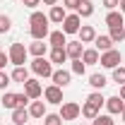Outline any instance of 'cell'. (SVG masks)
I'll return each mask as SVG.
<instances>
[{
	"instance_id": "obj_21",
	"label": "cell",
	"mask_w": 125,
	"mask_h": 125,
	"mask_svg": "<svg viewBox=\"0 0 125 125\" xmlns=\"http://www.w3.org/2000/svg\"><path fill=\"white\" fill-rule=\"evenodd\" d=\"M51 62H55V65H62L65 60H70L67 58V53H65V48H51Z\"/></svg>"
},
{
	"instance_id": "obj_1",
	"label": "cell",
	"mask_w": 125,
	"mask_h": 125,
	"mask_svg": "<svg viewBox=\"0 0 125 125\" xmlns=\"http://www.w3.org/2000/svg\"><path fill=\"white\" fill-rule=\"evenodd\" d=\"M29 34L34 41H43V39H48V15H43V12H31L29 17Z\"/></svg>"
},
{
	"instance_id": "obj_33",
	"label": "cell",
	"mask_w": 125,
	"mask_h": 125,
	"mask_svg": "<svg viewBox=\"0 0 125 125\" xmlns=\"http://www.w3.org/2000/svg\"><path fill=\"white\" fill-rule=\"evenodd\" d=\"M10 27H12V19H10L7 15H0V34H7Z\"/></svg>"
},
{
	"instance_id": "obj_22",
	"label": "cell",
	"mask_w": 125,
	"mask_h": 125,
	"mask_svg": "<svg viewBox=\"0 0 125 125\" xmlns=\"http://www.w3.org/2000/svg\"><path fill=\"white\" fill-rule=\"evenodd\" d=\"M89 84H92L94 89H96V92H99V89H104V87H106V84H108V79L104 77V75H101V72H94V75H89Z\"/></svg>"
},
{
	"instance_id": "obj_13",
	"label": "cell",
	"mask_w": 125,
	"mask_h": 125,
	"mask_svg": "<svg viewBox=\"0 0 125 125\" xmlns=\"http://www.w3.org/2000/svg\"><path fill=\"white\" fill-rule=\"evenodd\" d=\"M77 34H79V41L82 43H94V39H96V29L92 24H82Z\"/></svg>"
},
{
	"instance_id": "obj_14",
	"label": "cell",
	"mask_w": 125,
	"mask_h": 125,
	"mask_svg": "<svg viewBox=\"0 0 125 125\" xmlns=\"http://www.w3.org/2000/svg\"><path fill=\"white\" fill-rule=\"evenodd\" d=\"M67 17V10L60 7V5H53L51 7V12H48V22H53V24H62V19Z\"/></svg>"
},
{
	"instance_id": "obj_23",
	"label": "cell",
	"mask_w": 125,
	"mask_h": 125,
	"mask_svg": "<svg viewBox=\"0 0 125 125\" xmlns=\"http://www.w3.org/2000/svg\"><path fill=\"white\" fill-rule=\"evenodd\" d=\"M10 77H12V82H19V84H24V82L29 79V70H27L24 65H22V67H15Z\"/></svg>"
},
{
	"instance_id": "obj_25",
	"label": "cell",
	"mask_w": 125,
	"mask_h": 125,
	"mask_svg": "<svg viewBox=\"0 0 125 125\" xmlns=\"http://www.w3.org/2000/svg\"><path fill=\"white\" fill-rule=\"evenodd\" d=\"M0 101H2V106H5V108H10V111L17 108V94H12V92H5Z\"/></svg>"
},
{
	"instance_id": "obj_18",
	"label": "cell",
	"mask_w": 125,
	"mask_h": 125,
	"mask_svg": "<svg viewBox=\"0 0 125 125\" xmlns=\"http://www.w3.org/2000/svg\"><path fill=\"white\" fill-rule=\"evenodd\" d=\"M94 46H96V51L106 53V51H111V48H113V41H111V36H99V34H96V39H94Z\"/></svg>"
},
{
	"instance_id": "obj_10",
	"label": "cell",
	"mask_w": 125,
	"mask_h": 125,
	"mask_svg": "<svg viewBox=\"0 0 125 125\" xmlns=\"http://www.w3.org/2000/svg\"><path fill=\"white\" fill-rule=\"evenodd\" d=\"M51 79H53V84L55 87H60V89H65L67 84H70V79H72V72H67V70H53V75H51Z\"/></svg>"
},
{
	"instance_id": "obj_2",
	"label": "cell",
	"mask_w": 125,
	"mask_h": 125,
	"mask_svg": "<svg viewBox=\"0 0 125 125\" xmlns=\"http://www.w3.org/2000/svg\"><path fill=\"white\" fill-rule=\"evenodd\" d=\"M27 55H29V51L24 48V43H12L10 46V53H7V58H10V62L15 67H22L27 62Z\"/></svg>"
},
{
	"instance_id": "obj_42",
	"label": "cell",
	"mask_w": 125,
	"mask_h": 125,
	"mask_svg": "<svg viewBox=\"0 0 125 125\" xmlns=\"http://www.w3.org/2000/svg\"><path fill=\"white\" fill-rule=\"evenodd\" d=\"M120 118H123V125H125V106H123V113H120Z\"/></svg>"
},
{
	"instance_id": "obj_39",
	"label": "cell",
	"mask_w": 125,
	"mask_h": 125,
	"mask_svg": "<svg viewBox=\"0 0 125 125\" xmlns=\"http://www.w3.org/2000/svg\"><path fill=\"white\" fill-rule=\"evenodd\" d=\"M118 96H120V99L125 101V84H120V94H118Z\"/></svg>"
},
{
	"instance_id": "obj_20",
	"label": "cell",
	"mask_w": 125,
	"mask_h": 125,
	"mask_svg": "<svg viewBox=\"0 0 125 125\" xmlns=\"http://www.w3.org/2000/svg\"><path fill=\"white\" fill-rule=\"evenodd\" d=\"M27 51H29L34 58H43V55H46V51H48V46L43 43V41H34V43L27 48Z\"/></svg>"
},
{
	"instance_id": "obj_17",
	"label": "cell",
	"mask_w": 125,
	"mask_h": 125,
	"mask_svg": "<svg viewBox=\"0 0 125 125\" xmlns=\"http://www.w3.org/2000/svg\"><path fill=\"white\" fill-rule=\"evenodd\" d=\"M106 24H108V29H111V27H120V24H125L123 12H118V10H111L108 15H106Z\"/></svg>"
},
{
	"instance_id": "obj_38",
	"label": "cell",
	"mask_w": 125,
	"mask_h": 125,
	"mask_svg": "<svg viewBox=\"0 0 125 125\" xmlns=\"http://www.w3.org/2000/svg\"><path fill=\"white\" fill-rule=\"evenodd\" d=\"M7 62H10V58H7V55H5V53H0V70H2V67H5V65H7Z\"/></svg>"
},
{
	"instance_id": "obj_12",
	"label": "cell",
	"mask_w": 125,
	"mask_h": 125,
	"mask_svg": "<svg viewBox=\"0 0 125 125\" xmlns=\"http://www.w3.org/2000/svg\"><path fill=\"white\" fill-rule=\"evenodd\" d=\"M65 53H67V58H70V60H79V58H82V53H84V43H82V41H67Z\"/></svg>"
},
{
	"instance_id": "obj_26",
	"label": "cell",
	"mask_w": 125,
	"mask_h": 125,
	"mask_svg": "<svg viewBox=\"0 0 125 125\" xmlns=\"http://www.w3.org/2000/svg\"><path fill=\"white\" fill-rule=\"evenodd\" d=\"M111 41H113V43H120V41H123L125 39V24H120V27H111Z\"/></svg>"
},
{
	"instance_id": "obj_41",
	"label": "cell",
	"mask_w": 125,
	"mask_h": 125,
	"mask_svg": "<svg viewBox=\"0 0 125 125\" xmlns=\"http://www.w3.org/2000/svg\"><path fill=\"white\" fill-rule=\"evenodd\" d=\"M118 7H120V12L125 15V0H120V5H118Z\"/></svg>"
},
{
	"instance_id": "obj_34",
	"label": "cell",
	"mask_w": 125,
	"mask_h": 125,
	"mask_svg": "<svg viewBox=\"0 0 125 125\" xmlns=\"http://www.w3.org/2000/svg\"><path fill=\"white\" fill-rule=\"evenodd\" d=\"M10 82H12V77H10V75H7L5 70H0V92H5Z\"/></svg>"
},
{
	"instance_id": "obj_6",
	"label": "cell",
	"mask_w": 125,
	"mask_h": 125,
	"mask_svg": "<svg viewBox=\"0 0 125 125\" xmlns=\"http://www.w3.org/2000/svg\"><path fill=\"white\" fill-rule=\"evenodd\" d=\"M24 94H27V96H29L31 101H36V99H41V96H43V87H41V82H39V79H27V82H24Z\"/></svg>"
},
{
	"instance_id": "obj_8",
	"label": "cell",
	"mask_w": 125,
	"mask_h": 125,
	"mask_svg": "<svg viewBox=\"0 0 125 125\" xmlns=\"http://www.w3.org/2000/svg\"><path fill=\"white\" fill-rule=\"evenodd\" d=\"M43 99H46V104H55V106H60L62 104V89L60 87H55V84H51L43 89Z\"/></svg>"
},
{
	"instance_id": "obj_27",
	"label": "cell",
	"mask_w": 125,
	"mask_h": 125,
	"mask_svg": "<svg viewBox=\"0 0 125 125\" xmlns=\"http://www.w3.org/2000/svg\"><path fill=\"white\" fill-rule=\"evenodd\" d=\"M82 115H84V118H89V120H94V118L99 115V108H96L94 104H89V101H87V104L82 106Z\"/></svg>"
},
{
	"instance_id": "obj_5",
	"label": "cell",
	"mask_w": 125,
	"mask_h": 125,
	"mask_svg": "<svg viewBox=\"0 0 125 125\" xmlns=\"http://www.w3.org/2000/svg\"><path fill=\"white\" fill-rule=\"evenodd\" d=\"M99 62H101L104 67H108V70H113V67H118V65L123 62V55H120V51L111 48V51H106V53H101V58H99Z\"/></svg>"
},
{
	"instance_id": "obj_35",
	"label": "cell",
	"mask_w": 125,
	"mask_h": 125,
	"mask_svg": "<svg viewBox=\"0 0 125 125\" xmlns=\"http://www.w3.org/2000/svg\"><path fill=\"white\" fill-rule=\"evenodd\" d=\"M79 2H82V0H62V7H65V10H75V12H77Z\"/></svg>"
},
{
	"instance_id": "obj_16",
	"label": "cell",
	"mask_w": 125,
	"mask_h": 125,
	"mask_svg": "<svg viewBox=\"0 0 125 125\" xmlns=\"http://www.w3.org/2000/svg\"><path fill=\"white\" fill-rule=\"evenodd\" d=\"M29 115L31 118H43L46 115V101H31L29 104Z\"/></svg>"
},
{
	"instance_id": "obj_37",
	"label": "cell",
	"mask_w": 125,
	"mask_h": 125,
	"mask_svg": "<svg viewBox=\"0 0 125 125\" xmlns=\"http://www.w3.org/2000/svg\"><path fill=\"white\" fill-rule=\"evenodd\" d=\"M22 2H24V7H31V10H34V7H36L41 0H22Z\"/></svg>"
},
{
	"instance_id": "obj_45",
	"label": "cell",
	"mask_w": 125,
	"mask_h": 125,
	"mask_svg": "<svg viewBox=\"0 0 125 125\" xmlns=\"http://www.w3.org/2000/svg\"><path fill=\"white\" fill-rule=\"evenodd\" d=\"M82 125H84V123H82Z\"/></svg>"
},
{
	"instance_id": "obj_4",
	"label": "cell",
	"mask_w": 125,
	"mask_h": 125,
	"mask_svg": "<svg viewBox=\"0 0 125 125\" xmlns=\"http://www.w3.org/2000/svg\"><path fill=\"white\" fill-rule=\"evenodd\" d=\"M79 115H82V106L79 104H75V101L60 104V118L62 120H77Z\"/></svg>"
},
{
	"instance_id": "obj_24",
	"label": "cell",
	"mask_w": 125,
	"mask_h": 125,
	"mask_svg": "<svg viewBox=\"0 0 125 125\" xmlns=\"http://www.w3.org/2000/svg\"><path fill=\"white\" fill-rule=\"evenodd\" d=\"M77 15L79 17H92L94 15V2L92 0H82L79 7H77Z\"/></svg>"
},
{
	"instance_id": "obj_44",
	"label": "cell",
	"mask_w": 125,
	"mask_h": 125,
	"mask_svg": "<svg viewBox=\"0 0 125 125\" xmlns=\"http://www.w3.org/2000/svg\"><path fill=\"white\" fill-rule=\"evenodd\" d=\"M27 125H29V123H27Z\"/></svg>"
},
{
	"instance_id": "obj_31",
	"label": "cell",
	"mask_w": 125,
	"mask_h": 125,
	"mask_svg": "<svg viewBox=\"0 0 125 125\" xmlns=\"http://www.w3.org/2000/svg\"><path fill=\"white\" fill-rule=\"evenodd\" d=\"M92 125H115V123H113V115H101V113H99L92 120Z\"/></svg>"
},
{
	"instance_id": "obj_11",
	"label": "cell",
	"mask_w": 125,
	"mask_h": 125,
	"mask_svg": "<svg viewBox=\"0 0 125 125\" xmlns=\"http://www.w3.org/2000/svg\"><path fill=\"white\" fill-rule=\"evenodd\" d=\"M48 43H51V48H65L67 46V34L62 29L51 31V34H48Z\"/></svg>"
},
{
	"instance_id": "obj_36",
	"label": "cell",
	"mask_w": 125,
	"mask_h": 125,
	"mask_svg": "<svg viewBox=\"0 0 125 125\" xmlns=\"http://www.w3.org/2000/svg\"><path fill=\"white\" fill-rule=\"evenodd\" d=\"M101 5H104V7L111 12V10H115V7L120 5V0H101Z\"/></svg>"
},
{
	"instance_id": "obj_43",
	"label": "cell",
	"mask_w": 125,
	"mask_h": 125,
	"mask_svg": "<svg viewBox=\"0 0 125 125\" xmlns=\"http://www.w3.org/2000/svg\"><path fill=\"white\" fill-rule=\"evenodd\" d=\"M0 53H2V51H0Z\"/></svg>"
},
{
	"instance_id": "obj_9",
	"label": "cell",
	"mask_w": 125,
	"mask_h": 125,
	"mask_svg": "<svg viewBox=\"0 0 125 125\" xmlns=\"http://www.w3.org/2000/svg\"><path fill=\"white\" fill-rule=\"evenodd\" d=\"M104 106H106V111H108V115H120V113H123L125 101L120 99V96H108Z\"/></svg>"
},
{
	"instance_id": "obj_30",
	"label": "cell",
	"mask_w": 125,
	"mask_h": 125,
	"mask_svg": "<svg viewBox=\"0 0 125 125\" xmlns=\"http://www.w3.org/2000/svg\"><path fill=\"white\" fill-rule=\"evenodd\" d=\"M113 82H118V84H125V67H123V65L113 67Z\"/></svg>"
},
{
	"instance_id": "obj_19",
	"label": "cell",
	"mask_w": 125,
	"mask_h": 125,
	"mask_svg": "<svg viewBox=\"0 0 125 125\" xmlns=\"http://www.w3.org/2000/svg\"><path fill=\"white\" fill-rule=\"evenodd\" d=\"M99 58H101V55H99L96 48H84V53H82V62H84V65H96Z\"/></svg>"
},
{
	"instance_id": "obj_28",
	"label": "cell",
	"mask_w": 125,
	"mask_h": 125,
	"mask_svg": "<svg viewBox=\"0 0 125 125\" xmlns=\"http://www.w3.org/2000/svg\"><path fill=\"white\" fill-rule=\"evenodd\" d=\"M87 101H89V104H94L96 108H101V106L106 104V99L101 96V92H92V94H89V96H87Z\"/></svg>"
},
{
	"instance_id": "obj_7",
	"label": "cell",
	"mask_w": 125,
	"mask_h": 125,
	"mask_svg": "<svg viewBox=\"0 0 125 125\" xmlns=\"http://www.w3.org/2000/svg\"><path fill=\"white\" fill-rule=\"evenodd\" d=\"M79 27H82V17H79L77 12H72V15H67L62 19V31H65V34H77Z\"/></svg>"
},
{
	"instance_id": "obj_40",
	"label": "cell",
	"mask_w": 125,
	"mask_h": 125,
	"mask_svg": "<svg viewBox=\"0 0 125 125\" xmlns=\"http://www.w3.org/2000/svg\"><path fill=\"white\" fill-rule=\"evenodd\" d=\"M43 2H46V5H51V7H53V5H58V0H43Z\"/></svg>"
},
{
	"instance_id": "obj_29",
	"label": "cell",
	"mask_w": 125,
	"mask_h": 125,
	"mask_svg": "<svg viewBox=\"0 0 125 125\" xmlns=\"http://www.w3.org/2000/svg\"><path fill=\"white\" fill-rule=\"evenodd\" d=\"M43 125H62L60 113H46L43 115Z\"/></svg>"
},
{
	"instance_id": "obj_32",
	"label": "cell",
	"mask_w": 125,
	"mask_h": 125,
	"mask_svg": "<svg viewBox=\"0 0 125 125\" xmlns=\"http://www.w3.org/2000/svg\"><path fill=\"white\" fill-rule=\"evenodd\" d=\"M70 72H72V75H84V72H87V65L82 62V58H79V60H72V70H70Z\"/></svg>"
},
{
	"instance_id": "obj_3",
	"label": "cell",
	"mask_w": 125,
	"mask_h": 125,
	"mask_svg": "<svg viewBox=\"0 0 125 125\" xmlns=\"http://www.w3.org/2000/svg\"><path fill=\"white\" fill-rule=\"evenodd\" d=\"M31 72L39 75V77H51L53 75V62L46 60V55L43 58H34L31 60Z\"/></svg>"
},
{
	"instance_id": "obj_15",
	"label": "cell",
	"mask_w": 125,
	"mask_h": 125,
	"mask_svg": "<svg viewBox=\"0 0 125 125\" xmlns=\"http://www.w3.org/2000/svg\"><path fill=\"white\" fill-rule=\"evenodd\" d=\"M29 118H31V115H29V108H24V106L12 111V123H15V125H27Z\"/></svg>"
}]
</instances>
